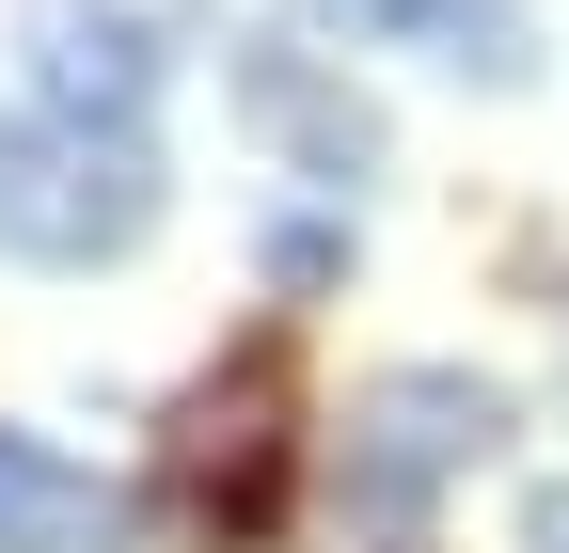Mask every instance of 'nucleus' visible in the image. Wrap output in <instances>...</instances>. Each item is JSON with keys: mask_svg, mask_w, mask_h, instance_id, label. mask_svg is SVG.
Segmentation results:
<instances>
[{"mask_svg": "<svg viewBox=\"0 0 569 553\" xmlns=\"http://www.w3.org/2000/svg\"><path fill=\"white\" fill-rule=\"evenodd\" d=\"M522 553H569V491H538V506H522Z\"/></svg>", "mask_w": 569, "mask_h": 553, "instance_id": "1a4fd4ad", "label": "nucleus"}, {"mask_svg": "<svg viewBox=\"0 0 569 553\" xmlns=\"http://www.w3.org/2000/svg\"><path fill=\"white\" fill-rule=\"evenodd\" d=\"M142 537V491L96 459H63L32 428H0V553H127Z\"/></svg>", "mask_w": 569, "mask_h": 553, "instance_id": "39448f33", "label": "nucleus"}, {"mask_svg": "<svg viewBox=\"0 0 569 553\" xmlns=\"http://www.w3.org/2000/svg\"><path fill=\"white\" fill-rule=\"evenodd\" d=\"M174 491H190L206 553H269L284 537V491H301V364H284V332H253V349L190 395Z\"/></svg>", "mask_w": 569, "mask_h": 553, "instance_id": "f03ea898", "label": "nucleus"}, {"mask_svg": "<svg viewBox=\"0 0 569 553\" xmlns=\"http://www.w3.org/2000/svg\"><path fill=\"white\" fill-rule=\"evenodd\" d=\"M332 269H348V222H284L269 238V285H332Z\"/></svg>", "mask_w": 569, "mask_h": 553, "instance_id": "6e6552de", "label": "nucleus"}, {"mask_svg": "<svg viewBox=\"0 0 569 553\" xmlns=\"http://www.w3.org/2000/svg\"><path fill=\"white\" fill-rule=\"evenodd\" d=\"M159 143L142 127H96V111H0V253H32V269H111L159 238Z\"/></svg>", "mask_w": 569, "mask_h": 553, "instance_id": "f257e3e1", "label": "nucleus"}, {"mask_svg": "<svg viewBox=\"0 0 569 553\" xmlns=\"http://www.w3.org/2000/svg\"><path fill=\"white\" fill-rule=\"evenodd\" d=\"M32 95L96 111V127H142L159 111V32L127 0H32Z\"/></svg>", "mask_w": 569, "mask_h": 553, "instance_id": "20e7f679", "label": "nucleus"}, {"mask_svg": "<svg viewBox=\"0 0 569 553\" xmlns=\"http://www.w3.org/2000/svg\"><path fill=\"white\" fill-rule=\"evenodd\" d=\"M490 443H507V395H490L475 364H396V380H365V395H348V459H332V474H348V522L411 537Z\"/></svg>", "mask_w": 569, "mask_h": 553, "instance_id": "7ed1b4c3", "label": "nucleus"}, {"mask_svg": "<svg viewBox=\"0 0 569 553\" xmlns=\"http://www.w3.org/2000/svg\"><path fill=\"white\" fill-rule=\"evenodd\" d=\"M238 95H253V127H269L301 174H332V190H348V174H380V111L348 95V80H317L301 48H253V63H238Z\"/></svg>", "mask_w": 569, "mask_h": 553, "instance_id": "423d86ee", "label": "nucleus"}, {"mask_svg": "<svg viewBox=\"0 0 569 553\" xmlns=\"http://www.w3.org/2000/svg\"><path fill=\"white\" fill-rule=\"evenodd\" d=\"M332 32H411L427 63H459V80H522V17L507 0H332Z\"/></svg>", "mask_w": 569, "mask_h": 553, "instance_id": "0eeeda50", "label": "nucleus"}]
</instances>
